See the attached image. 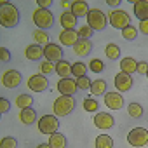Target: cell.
Wrapping results in <instances>:
<instances>
[{
	"mask_svg": "<svg viewBox=\"0 0 148 148\" xmlns=\"http://www.w3.org/2000/svg\"><path fill=\"white\" fill-rule=\"evenodd\" d=\"M0 23L4 28H16L19 25V11L14 4L2 2L0 5Z\"/></svg>",
	"mask_w": 148,
	"mask_h": 148,
	"instance_id": "cell-1",
	"label": "cell"
},
{
	"mask_svg": "<svg viewBox=\"0 0 148 148\" xmlns=\"http://www.w3.org/2000/svg\"><path fill=\"white\" fill-rule=\"evenodd\" d=\"M75 106H77V101H75V98L73 96H59L56 101H54V115L56 117H66V115H70L73 110H75Z\"/></svg>",
	"mask_w": 148,
	"mask_h": 148,
	"instance_id": "cell-2",
	"label": "cell"
},
{
	"mask_svg": "<svg viewBox=\"0 0 148 148\" xmlns=\"http://www.w3.org/2000/svg\"><path fill=\"white\" fill-rule=\"evenodd\" d=\"M32 18L38 30H49L54 26V16L49 9H35Z\"/></svg>",
	"mask_w": 148,
	"mask_h": 148,
	"instance_id": "cell-3",
	"label": "cell"
},
{
	"mask_svg": "<svg viewBox=\"0 0 148 148\" xmlns=\"http://www.w3.org/2000/svg\"><path fill=\"white\" fill-rule=\"evenodd\" d=\"M108 23L115 28V30H124L127 26H131V16L125 12V11H108Z\"/></svg>",
	"mask_w": 148,
	"mask_h": 148,
	"instance_id": "cell-4",
	"label": "cell"
},
{
	"mask_svg": "<svg viewBox=\"0 0 148 148\" xmlns=\"http://www.w3.org/2000/svg\"><path fill=\"white\" fill-rule=\"evenodd\" d=\"M106 14L99 9H91L87 14V26H91L94 32H103L106 28Z\"/></svg>",
	"mask_w": 148,
	"mask_h": 148,
	"instance_id": "cell-5",
	"label": "cell"
},
{
	"mask_svg": "<svg viewBox=\"0 0 148 148\" xmlns=\"http://www.w3.org/2000/svg\"><path fill=\"white\" fill-rule=\"evenodd\" d=\"M59 129V120L56 115H44L40 120H38V131L42 134H47V136H52L56 134Z\"/></svg>",
	"mask_w": 148,
	"mask_h": 148,
	"instance_id": "cell-6",
	"label": "cell"
},
{
	"mask_svg": "<svg viewBox=\"0 0 148 148\" xmlns=\"http://www.w3.org/2000/svg\"><path fill=\"white\" fill-rule=\"evenodd\" d=\"M127 143L134 148H141L148 143V131L143 127H134L127 134Z\"/></svg>",
	"mask_w": 148,
	"mask_h": 148,
	"instance_id": "cell-7",
	"label": "cell"
},
{
	"mask_svg": "<svg viewBox=\"0 0 148 148\" xmlns=\"http://www.w3.org/2000/svg\"><path fill=\"white\" fill-rule=\"evenodd\" d=\"M28 89L32 92H44L49 89V79L45 75H42V73H38V75H32L26 82Z\"/></svg>",
	"mask_w": 148,
	"mask_h": 148,
	"instance_id": "cell-8",
	"label": "cell"
},
{
	"mask_svg": "<svg viewBox=\"0 0 148 148\" xmlns=\"http://www.w3.org/2000/svg\"><path fill=\"white\" fill-rule=\"evenodd\" d=\"M44 58L47 59V61H51L52 64L54 63H59L61 59H63V51H61V47L58 45V44H47L45 47H44Z\"/></svg>",
	"mask_w": 148,
	"mask_h": 148,
	"instance_id": "cell-9",
	"label": "cell"
},
{
	"mask_svg": "<svg viewBox=\"0 0 148 148\" xmlns=\"http://www.w3.org/2000/svg\"><path fill=\"white\" fill-rule=\"evenodd\" d=\"M21 80H23V77H21V73L18 70H9V71L4 73V77H2V84L7 89H16L21 84Z\"/></svg>",
	"mask_w": 148,
	"mask_h": 148,
	"instance_id": "cell-10",
	"label": "cell"
},
{
	"mask_svg": "<svg viewBox=\"0 0 148 148\" xmlns=\"http://www.w3.org/2000/svg\"><path fill=\"white\" fill-rule=\"evenodd\" d=\"M77 80L75 79H59L58 82V92H61L63 96H73L77 92Z\"/></svg>",
	"mask_w": 148,
	"mask_h": 148,
	"instance_id": "cell-11",
	"label": "cell"
},
{
	"mask_svg": "<svg viewBox=\"0 0 148 148\" xmlns=\"http://www.w3.org/2000/svg\"><path fill=\"white\" fill-rule=\"evenodd\" d=\"M94 125H96L98 129L106 131V129H112V127L115 125V119H113L110 113H106V112H98L96 117H94Z\"/></svg>",
	"mask_w": 148,
	"mask_h": 148,
	"instance_id": "cell-12",
	"label": "cell"
},
{
	"mask_svg": "<svg viewBox=\"0 0 148 148\" xmlns=\"http://www.w3.org/2000/svg\"><path fill=\"white\" fill-rule=\"evenodd\" d=\"M115 87L120 92L131 91V87H132V77L127 75V73H124V71H119L117 75H115Z\"/></svg>",
	"mask_w": 148,
	"mask_h": 148,
	"instance_id": "cell-13",
	"label": "cell"
},
{
	"mask_svg": "<svg viewBox=\"0 0 148 148\" xmlns=\"http://www.w3.org/2000/svg\"><path fill=\"white\" fill-rule=\"evenodd\" d=\"M79 40H80V37H79V32H75V30H63L59 33V42L64 47H73Z\"/></svg>",
	"mask_w": 148,
	"mask_h": 148,
	"instance_id": "cell-14",
	"label": "cell"
},
{
	"mask_svg": "<svg viewBox=\"0 0 148 148\" xmlns=\"http://www.w3.org/2000/svg\"><path fill=\"white\" fill-rule=\"evenodd\" d=\"M105 105L110 110H120L124 106V98L119 92H106L105 94Z\"/></svg>",
	"mask_w": 148,
	"mask_h": 148,
	"instance_id": "cell-15",
	"label": "cell"
},
{
	"mask_svg": "<svg viewBox=\"0 0 148 148\" xmlns=\"http://www.w3.org/2000/svg\"><path fill=\"white\" fill-rule=\"evenodd\" d=\"M92 47H94V44L91 40L80 38L75 45H73V52H75L77 56H80V58H84V56H89V52L92 51Z\"/></svg>",
	"mask_w": 148,
	"mask_h": 148,
	"instance_id": "cell-16",
	"label": "cell"
},
{
	"mask_svg": "<svg viewBox=\"0 0 148 148\" xmlns=\"http://www.w3.org/2000/svg\"><path fill=\"white\" fill-rule=\"evenodd\" d=\"M25 56H26V59H30V61H40V59L44 58V47L38 45V44H32V45L26 47Z\"/></svg>",
	"mask_w": 148,
	"mask_h": 148,
	"instance_id": "cell-17",
	"label": "cell"
},
{
	"mask_svg": "<svg viewBox=\"0 0 148 148\" xmlns=\"http://www.w3.org/2000/svg\"><path fill=\"white\" fill-rule=\"evenodd\" d=\"M89 5H87V2H82V0H79V2H71V14L75 16V18H87V14H89Z\"/></svg>",
	"mask_w": 148,
	"mask_h": 148,
	"instance_id": "cell-18",
	"label": "cell"
},
{
	"mask_svg": "<svg viewBox=\"0 0 148 148\" xmlns=\"http://www.w3.org/2000/svg\"><path fill=\"white\" fill-rule=\"evenodd\" d=\"M134 16L139 21L148 19V0H138V2H134Z\"/></svg>",
	"mask_w": 148,
	"mask_h": 148,
	"instance_id": "cell-19",
	"label": "cell"
},
{
	"mask_svg": "<svg viewBox=\"0 0 148 148\" xmlns=\"http://www.w3.org/2000/svg\"><path fill=\"white\" fill-rule=\"evenodd\" d=\"M59 23H61L63 30H75V26H77V18L73 16L70 11H64V12L61 14V18H59Z\"/></svg>",
	"mask_w": 148,
	"mask_h": 148,
	"instance_id": "cell-20",
	"label": "cell"
},
{
	"mask_svg": "<svg viewBox=\"0 0 148 148\" xmlns=\"http://www.w3.org/2000/svg\"><path fill=\"white\" fill-rule=\"evenodd\" d=\"M54 68H56V73L59 79H68L71 75V63H68L66 59H61L59 63H56Z\"/></svg>",
	"mask_w": 148,
	"mask_h": 148,
	"instance_id": "cell-21",
	"label": "cell"
},
{
	"mask_svg": "<svg viewBox=\"0 0 148 148\" xmlns=\"http://www.w3.org/2000/svg\"><path fill=\"white\" fill-rule=\"evenodd\" d=\"M138 68V61H134V58H122L120 59V71L127 73V75H132Z\"/></svg>",
	"mask_w": 148,
	"mask_h": 148,
	"instance_id": "cell-22",
	"label": "cell"
},
{
	"mask_svg": "<svg viewBox=\"0 0 148 148\" xmlns=\"http://www.w3.org/2000/svg\"><path fill=\"white\" fill-rule=\"evenodd\" d=\"M19 120L25 124V125H32L35 120H37V113L33 108H25V110H19Z\"/></svg>",
	"mask_w": 148,
	"mask_h": 148,
	"instance_id": "cell-23",
	"label": "cell"
},
{
	"mask_svg": "<svg viewBox=\"0 0 148 148\" xmlns=\"http://www.w3.org/2000/svg\"><path fill=\"white\" fill-rule=\"evenodd\" d=\"M47 143L51 145V148H66L68 146V141H66L64 134H61V132H56V134L49 136Z\"/></svg>",
	"mask_w": 148,
	"mask_h": 148,
	"instance_id": "cell-24",
	"label": "cell"
},
{
	"mask_svg": "<svg viewBox=\"0 0 148 148\" xmlns=\"http://www.w3.org/2000/svg\"><path fill=\"white\" fill-rule=\"evenodd\" d=\"M89 91L92 92V96H101V94H106L108 92V86H106V82L103 79H98V80H94L91 84V89Z\"/></svg>",
	"mask_w": 148,
	"mask_h": 148,
	"instance_id": "cell-25",
	"label": "cell"
},
{
	"mask_svg": "<svg viewBox=\"0 0 148 148\" xmlns=\"http://www.w3.org/2000/svg\"><path fill=\"white\" fill-rule=\"evenodd\" d=\"M87 68H89V66H87L86 63H80V61H77V63H73V64H71V75L75 77V79L86 77Z\"/></svg>",
	"mask_w": 148,
	"mask_h": 148,
	"instance_id": "cell-26",
	"label": "cell"
},
{
	"mask_svg": "<svg viewBox=\"0 0 148 148\" xmlns=\"http://www.w3.org/2000/svg\"><path fill=\"white\" fill-rule=\"evenodd\" d=\"M16 106H19V110L32 108L33 106V96H30V94H19L16 98Z\"/></svg>",
	"mask_w": 148,
	"mask_h": 148,
	"instance_id": "cell-27",
	"label": "cell"
},
{
	"mask_svg": "<svg viewBox=\"0 0 148 148\" xmlns=\"http://www.w3.org/2000/svg\"><path fill=\"white\" fill-rule=\"evenodd\" d=\"M127 113H129V117H132V119H141L143 115H145V110H143V106L139 105V103H129V106H127Z\"/></svg>",
	"mask_w": 148,
	"mask_h": 148,
	"instance_id": "cell-28",
	"label": "cell"
},
{
	"mask_svg": "<svg viewBox=\"0 0 148 148\" xmlns=\"http://www.w3.org/2000/svg\"><path fill=\"white\" fill-rule=\"evenodd\" d=\"M105 54H106L108 59L115 61V59L120 58V47H119L117 44H106V47H105Z\"/></svg>",
	"mask_w": 148,
	"mask_h": 148,
	"instance_id": "cell-29",
	"label": "cell"
},
{
	"mask_svg": "<svg viewBox=\"0 0 148 148\" xmlns=\"http://www.w3.org/2000/svg\"><path fill=\"white\" fill-rule=\"evenodd\" d=\"M96 148H113V139L108 134H99L96 138Z\"/></svg>",
	"mask_w": 148,
	"mask_h": 148,
	"instance_id": "cell-30",
	"label": "cell"
},
{
	"mask_svg": "<svg viewBox=\"0 0 148 148\" xmlns=\"http://www.w3.org/2000/svg\"><path fill=\"white\" fill-rule=\"evenodd\" d=\"M33 38H35V44L44 45V47H45L47 44H51V42H49V35H47V32H45V30H35Z\"/></svg>",
	"mask_w": 148,
	"mask_h": 148,
	"instance_id": "cell-31",
	"label": "cell"
},
{
	"mask_svg": "<svg viewBox=\"0 0 148 148\" xmlns=\"http://www.w3.org/2000/svg\"><path fill=\"white\" fill-rule=\"evenodd\" d=\"M82 106H84V110L86 112H89V113H94V112H98V108H99V103L92 98V96H89V98H86L84 101H82Z\"/></svg>",
	"mask_w": 148,
	"mask_h": 148,
	"instance_id": "cell-32",
	"label": "cell"
},
{
	"mask_svg": "<svg viewBox=\"0 0 148 148\" xmlns=\"http://www.w3.org/2000/svg\"><path fill=\"white\" fill-rule=\"evenodd\" d=\"M94 35V30L91 28V26H87V23L86 25H82L80 28H79V37L80 38H86V40H91V37Z\"/></svg>",
	"mask_w": 148,
	"mask_h": 148,
	"instance_id": "cell-33",
	"label": "cell"
},
{
	"mask_svg": "<svg viewBox=\"0 0 148 148\" xmlns=\"http://www.w3.org/2000/svg\"><path fill=\"white\" fill-rule=\"evenodd\" d=\"M122 37H124L125 40H136V37H138V30L131 25V26H127V28L122 30Z\"/></svg>",
	"mask_w": 148,
	"mask_h": 148,
	"instance_id": "cell-34",
	"label": "cell"
},
{
	"mask_svg": "<svg viewBox=\"0 0 148 148\" xmlns=\"http://www.w3.org/2000/svg\"><path fill=\"white\" fill-rule=\"evenodd\" d=\"M40 71H42V75H51L52 71H56V68H54V64H52L51 61L44 59V61L40 63Z\"/></svg>",
	"mask_w": 148,
	"mask_h": 148,
	"instance_id": "cell-35",
	"label": "cell"
},
{
	"mask_svg": "<svg viewBox=\"0 0 148 148\" xmlns=\"http://www.w3.org/2000/svg\"><path fill=\"white\" fill-rule=\"evenodd\" d=\"M89 70L91 71H94V73H101L103 70H105V64H103V61L101 59H92L91 63H89Z\"/></svg>",
	"mask_w": 148,
	"mask_h": 148,
	"instance_id": "cell-36",
	"label": "cell"
},
{
	"mask_svg": "<svg viewBox=\"0 0 148 148\" xmlns=\"http://www.w3.org/2000/svg\"><path fill=\"white\" fill-rule=\"evenodd\" d=\"M77 80V87L80 89V91H87V89H91V79H87V75L86 77H80V79H75Z\"/></svg>",
	"mask_w": 148,
	"mask_h": 148,
	"instance_id": "cell-37",
	"label": "cell"
},
{
	"mask_svg": "<svg viewBox=\"0 0 148 148\" xmlns=\"http://www.w3.org/2000/svg\"><path fill=\"white\" fill-rule=\"evenodd\" d=\"M0 148H18V139L16 138H11V136L9 138H4Z\"/></svg>",
	"mask_w": 148,
	"mask_h": 148,
	"instance_id": "cell-38",
	"label": "cell"
},
{
	"mask_svg": "<svg viewBox=\"0 0 148 148\" xmlns=\"http://www.w3.org/2000/svg\"><path fill=\"white\" fill-rule=\"evenodd\" d=\"M0 59H2L4 63H9L12 59V56H11V52H9L7 47H0Z\"/></svg>",
	"mask_w": 148,
	"mask_h": 148,
	"instance_id": "cell-39",
	"label": "cell"
},
{
	"mask_svg": "<svg viewBox=\"0 0 148 148\" xmlns=\"http://www.w3.org/2000/svg\"><path fill=\"white\" fill-rule=\"evenodd\" d=\"M148 71V63L146 61H138V68H136V73H141V75H146Z\"/></svg>",
	"mask_w": 148,
	"mask_h": 148,
	"instance_id": "cell-40",
	"label": "cell"
},
{
	"mask_svg": "<svg viewBox=\"0 0 148 148\" xmlns=\"http://www.w3.org/2000/svg\"><path fill=\"white\" fill-rule=\"evenodd\" d=\"M9 110H11V101L5 99V98H2V99H0V112H2V113H7Z\"/></svg>",
	"mask_w": 148,
	"mask_h": 148,
	"instance_id": "cell-41",
	"label": "cell"
},
{
	"mask_svg": "<svg viewBox=\"0 0 148 148\" xmlns=\"http://www.w3.org/2000/svg\"><path fill=\"white\" fill-rule=\"evenodd\" d=\"M139 32H141V33H145V35H148V19L139 21Z\"/></svg>",
	"mask_w": 148,
	"mask_h": 148,
	"instance_id": "cell-42",
	"label": "cell"
},
{
	"mask_svg": "<svg viewBox=\"0 0 148 148\" xmlns=\"http://www.w3.org/2000/svg\"><path fill=\"white\" fill-rule=\"evenodd\" d=\"M52 5V0H40L38 2V9H47Z\"/></svg>",
	"mask_w": 148,
	"mask_h": 148,
	"instance_id": "cell-43",
	"label": "cell"
},
{
	"mask_svg": "<svg viewBox=\"0 0 148 148\" xmlns=\"http://www.w3.org/2000/svg\"><path fill=\"white\" fill-rule=\"evenodd\" d=\"M108 5L110 7H117V5H120V2L119 0H108Z\"/></svg>",
	"mask_w": 148,
	"mask_h": 148,
	"instance_id": "cell-44",
	"label": "cell"
},
{
	"mask_svg": "<svg viewBox=\"0 0 148 148\" xmlns=\"http://www.w3.org/2000/svg\"><path fill=\"white\" fill-rule=\"evenodd\" d=\"M59 5H61L63 9H70V11H71V4H70V2H61Z\"/></svg>",
	"mask_w": 148,
	"mask_h": 148,
	"instance_id": "cell-45",
	"label": "cell"
},
{
	"mask_svg": "<svg viewBox=\"0 0 148 148\" xmlns=\"http://www.w3.org/2000/svg\"><path fill=\"white\" fill-rule=\"evenodd\" d=\"M37 148H51V145H49V143H40Z\"/></svg>",
	"mask_w": 148,
	"mask_h": 148,
	"instance_id": "cell-46",
	"label": "cell"
},
{
	"mask_svg": "<svg viewBox=\"0 0 148 148\" xmlns=\"http://www.w3.org/2000/svg\"><path fill=\"white\" fill-rule=\"evenodd\" d=\"M146 77H148V71H146Z\"/></svg>",
	"mask_w": 148,
	"mask_h": 148,
	"instance_id": "cell-47",
	"label": "cell"
},
{
	"mask_svg": "<svg viewBox=\"0 0 148 148\" xmlns=\"http://www.w3.org/2000/svg\"><path fill=\"white\" fill-rule=\"evenodd\" d=\"M146 145H148V143H146Z\"/></svg>",
	"mask_w": 148,
	"mask_h": 148,
	"instance_id": "cell-48",
	"label": "cell"
}]
</instances>
